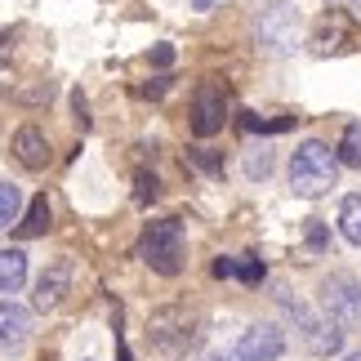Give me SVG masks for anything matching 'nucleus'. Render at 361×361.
Here are the masks:
<instances>
[{
    "instance_id": "1",
    "label": "nucleus",
    "mask_w": 361,
    "mask_h": 361,
    "mask_svg": "<svg viewBox=\"0 0 361 361\" xmlns=\"http://www.w3.org/2000/svg\"><path fill=\"white\" fill-rule=\"evenodd\" d=\"M339 183V157L330 152L322 138H303L290 157V192L295 197H326Z\"/></svg>"
},
{
    "instance_id": "2",
    "label": "nucleus",
    "mask_w": 361,
    "mask_h": 361,
    "mask_svg": "<svg viewBox=\"0 0 361 361\" xmlns=\"http://www.w3.org/2000/svg\"><path fill=\"white\" fill-rule=\"evenodd\" d=\"M183 255H188V241H183V224L178 219H157L138 237V259L157 276H178L183 272Z\"/></svg>"
},
{
    "instance_id": "3",
    "label": "nucleus",
    "mask_w": 361,
    "mask_h": 361,
    "mask_svg": "<svg viewBox=\"0 0 361 361\" xmlns=\"http://www.w3.org/2000/svg\"><path fill=\"white\" fill-rule=\"evenodd\" d=\"M147 339H152V348H161L165 357H188L201 343V317L188 312L183 303L157 308L152 322H147Z\"/></svg>"
},
{
    "instance_id": "4",
    "label": "nucleus",
    "mask_w": 361,
    "mask_h": 361,
    "mask_svg": "<svg viewBox=\"0 0 361 361\" xmlns=\"http://www.w3.org/2000/svg\"><path fill=\"white\" fill-rule=\"evenodd\" d=\"M317 299H322L326 322H335L339 330H357L361 326V281L353 272H330L317 286Z\"/></svg>"
},
{
    "instance_id": "5",
    "label": "nucleus",
    "mask_w": 361,
    "mask_h": 361,
    "mask_svg": "<svg viewBox=\"0 0 361 361\" xmlns=\"http://www.w3.org/2000/svg\"><path fill=\"white\" fill-rule=\"evenodd\" d=\"M255 40L268 54H295L303 45V18L290 5H268L255 13Z\"/></svg>"
},
{
    "instance_id": "6",
    "label": "nucleus",
    "mask_w": 361,
    "mask_h": 361,
    "mask_svg": "<svg viewBox=\"0 0 361 361\" xmlns=\"http://www.w3.org/2000/svg\"><path fill=\"white\" fill-rule=\"evenodd\" d=\"M228 125V90L214 80H201L192 94V134L197 138H214Z\"/></svg>"
},
{
    "instance_id": "7",
    "label": "nucleus",
    "mask_w": 361,
    "mask_h": 361,
    "mask_svg": "<svg viewBox=\"0 0 361 361\" xmlns=\"http://www.w3.org/2000/svg\"><path fill=\"white\" fill-rule=\"evenodd\" d=\"M281 308L299 322V335H303V348H308L312 357H335L339 348H343V330L335 326V322H317V317L303 308V303H290V299H281Z\"/></svg>"
},
{
    "instance_id": "8",
    "label": "nucleus",
    "mask_w": 361,
    "mask_h": 361,
    "mask_svg": "<svg viewBox=\"0 0 361 361\" xmlns=\"http://www.w3.org/2000/svg\"><path fill=\"white\" fill-rule=\"evenodd\" d=\"M232 353L241 361H276V357H286V335L272 322H255V326H245V335L237 339Z\"/></svg>"
},
{
    "instance_id": "9",
    "label": "nucleus",
    "mask_w": 361,
    "mask_h": 361,
    "mask_svg": "<svg viewBox=\"0 0 361 361\" xmlns=\"http://www.w3.org/2000/svg\"><path fill=\"white\" fill-rule=\"evenodd\" d=\"M67 286H72V259H54L49 268L36 276V286H32V308L36 312H54L63 303Z\"/></svg>"
},
{
    "instance_id": "10",
    "label": "nucleus",
    "mask_w": 361,
    "mask_h": 361,
    "mask_svg": "<svg viewBox=\"0 0 361 361\" xmlns=\"http://www.w3.org/2000/svg\"><path fill=\"white\" fill-rule=\"evenodd\" d=\"M9 152H13V161L23 165V170H45V165L54 161V147H49V138H45V130L40 125H23L18 134H13V143H9Z\"/></svg>"
},
{
    "instance_id": "11",
    "label": "nucleus",
    "mask_w": 361,
    "mask_h": 361,
    "mask_svg": "<svg viewBox=\"0 0 361 361\" xmlns=\"http://www.w3.org/2000/svg\"><path fill=\"white\" fill-rule=\"evenodd\" d=\"M32 335V312L13 299H0V353H18Z\"/></svg>"
},
{
    "instance_id": "12",
    "label": "nucleus",
    "mask_w": 361,
    "mask_h": 361,
    "mask_svg": "<svg viewBox=\"0 0 361 361\" xmlns=\"http://www.w3.org/2000/svg\"><path fill=\"white\" fill-rule=\"evenodd\" d=\"M27 281V250H0V295H18Z\"/></svg>"
},
{
    "instance_id": "13",
    "label": "nucleus",
    "mask_w": 361,
    "mask_h": 361,
    "mask_svg": "<svg viewBox=\"0 0 361 361\" xmlns=\"http://www.w3.org/2000/svg\"><path fill=\"white\" fill-rule=\"evenodd\" d=\"M13 232H18L23 241L45 237V232H49V201H45V192L27 201V210H23V219H18V228H13Z\"/></svg>"
},
{
    "instance_id": "14",
    "label": "nucleus",
    "mask_w": 361,
    "mask_h": 361,
    "mask_svg": "<svg viewBox=\"0 0 361 361\" xmlns=\"http://www.w3.org/2000/svg\"><path fill=\"white\" fill-rule=\"evenodd\" d=\"M339 232H343V241H348V245L361 250V197H357V192L339 201Z\"/></svg>"
},
{
    "instance_id": "15",
    "label": "nucleus",
    "mask_w": 361,
    "mask_h": 361,
    "mask_svg": "<svg viewBox=\"0 0 361 361\" xmlns=\"http://www.w3.org/2000/svg\"><path fill=\"white\" fill-rule=\"evenodd\" d=\"M335 157H339V165H348V170H361V121L343 125V138H339Z\"/></svg>"
},
{
    "instance_id": "16",
    "label": "nucleus",
    "mask_w": 361,
    "mask_h": 361,
    "mask_svg": "<svg viewBox=\"0 0 361 361\" xmlns=\"http://www.w3.org/2000/svg\"><path fill=\"white\" fill-rule=\"evenodd\" d=\"M18 219H23V192H18V183L0 178V232L18 228Z\"/></svg>"
},
{
    "instance_id": "17",
    "label": "nucleus",
    "mask_w": 361,
    "mask_h": 361,
    "mask_svg": "<svg viewBox=\"0 0 361 361\" xmlns=\"http://www.w3.org/2000/svg\"><path fill=\"white\" fill-rule=\"evenodd\" d=\"M9 99H13V103H23V107H40V103H49V99H54V80H36L32 90H9Z\"/></svg>"
},
{
    "instance_id": "18",
    "label": "nucleus",
    "mask_w": 361,
    "mask_h": 361,
    "mask_svg": "<svg viewBox=\"0 0 361 361\" xmlns=\"http://www.w3.org/2000/svg\"><path fill=\"white\" fill-rule=\"evenodd\" d=\"M272 174V147L245 152V178H268Z\"/></svg>"
},
{
    "instance_id": "19",
    "label": "nucleus",
    "mask_w": 361,
    "mask_h": 361,
    "mask_svg": "<svg viewBox=\"0 0 361 361\" xmlns=\"http://www.w3.org/2000/svg\"><path fill=\"white\" fill-rule=\"evenodd\" d=\"M303 245H308L312 255H326L330 250V232H326L322 219H308V224H303Z\"/></svg>"
},
{
    "instance_id": "20",
    "label": "nucleus",
    "mask_w": 361,
    "mask_h": 361,
    "mask_svg": "<svg viewBox=\"0 0 361 361\" xmlns=\"http://www.w3.org/2000/svg\"><path fill=\"white\" fill-rule=\"evenodd\" d=\"M188 161L205 174H224V152H210V147H188Z\"/></svg>"
},
{
    "instance_id": "21",
    "label": "nucleus",
    "mask_w": 361,
    "mask_h": 361,
    "mask_svg": "<svg viewBox=\"0 0 361 361\" xmlns=\"http://www.w3.org/2000/svg\"><path fill=\"white\" fill-rule=\"evenodd\" d=\"M157 197H161V178L147 174V170H138V174H134V201L147 205V201H157Z\"/></svg>"
},
{
    "instance_id": "22",
    "label": "nucleus",
    "mask_w": 361,
    "mask_h": 361,
    "mask_svg": "<svg viewBox=\"0 0 361 361\" xmlns=\"http://www.w3.org/2000/svg\"><path fill=\"white\" fill-rule=\"evenodd\" d=\"M237 276L245 286H263V276H268V268H263V259H255V255H241L237 259Z\"/></svg>"
},
{
    "instance_id": "23",
    "label": "nucleus",
    "mask_w": 361,
    "mask_h": 361,
    "mask_svg": "<svg viewBox=\"0 0 361 361\" xmlns=\"http://www.w3.org/2000/svg\"><path fill=\"white\" fill-rule=\"evenodd\" d=\"M210 272L219 276V281H228V276H237V259H228V255H219V259L210 263Z\"/></svg>"
},
{
    "instance_id": "24",
    "label": "nucleus",
    "mask_w": 361,
    "mask_h": 361,
    "mask_svg": "<svg viewBox=\"0 0 361 361\" xmlns=\"http://www.w3.org/2000/svg\"><path fill=\"white\" fill-rule=\"evenodd\" d=\"M147 63H152V67H170V63H174V45H152Z\"/></svg>"
},
{
    "instance_id": "25",
    "label": "nucleus",
    "mask_w": 361,
    "mask_h": 361,
    "mask_svg": "<svg viewBox=\"0 0 361 361\" xmlns=\"http://www.w3.org/2000/svg\"><path fill=\"white\" fill-rule=\"evenodd\" d=\"M72 112H76V121H80V130H90V103H85V94H72Z\"/></svg>"
},
{
    "instance_id": "26",
    "label": "nucleus",
    "mask_w": 361,
    "mask_h": 361,
    "mask_svg": "<svg viewBox=\"0 0 361 361\" xmlns=\"http://www.w3.org/2000/svg\"><path fill=\"white\" fill-rule=\"evenodd\" d=\"M165 90H170V80H165V76H157V80H147V85H143V99H161Z\"/></svg>"
},
{
    "instance_id": "27",
    "label": "nucleus",
    "mask_w": 361,
    "mask_h": 361,
    "mask_svg": "<svg viewBox=\"0 0 361 361\" xmlns=\"http://www.w3.org/2000/svg\"><path fill=\"white\" fill-rule=\"evenodd\" d=\"M9 54H13V45H9V32H0V63H9Z\"/></svg>"
},
{
    "instance_id": "28",
    "label": "nucleus",
    "mask_w": 361,
    "mask_h": 361,
    "mask_svg": "<svg viewBox=\"0 0 361 361\" xmlns=\"http://www.w3.org/2000/svg\"><path fill=\"white\" fill-rule=\"evenodd\" d=\"M205 361H241V357H237V353H210Z\"/></svg>"
},
{
    "instance_id": "29",
    "label": "nucleus",
    "mask_w": 361,
    "mask_h": 361,
    "mask_svg": "<svg viewBox=\"0 0 361 361\" xmlns=\"http://www.w3.org/2000/svg\"><path fill=\"white\" fill-rule=\"evenodd\" d=\"M192 5H197V9L205 13V9H210V5H214V0H192Z\"/></svg>"
},
{
    "instance_id": "30",
    "label": "nucleus",
    "mask_w": 361,
    "mask_h": 361,
    "mask_svg": "<svg viewBox=\"0 0 361 361\" xmlns=\"http://www.w3.org/2000/svg\"><path fill=\"white\" fill-rule=\"evenodd\" d=\"M116 361H130V348H125V343H121V353H116Z\"/></svg>"
},
{
    "instance_id": "31",
    "label": "nucleus",
    "mask_w": 361,
    "mask_h": 361,
    "mask_svg": "<svg viewBox=\"0 0 361 361\" xmlns=\"http://www.w3.org/2000/svg\"><path fill=\"white\" fill-rule=\"evenodd\" d=\"M343 361H361V353H348V357H343Z\"/></svg>"
},
{
    "instance_id": "32",
    "label": "nucleus",
    "mask_w": 361,
    "mask_h": 361,
    "mask_svg": "<svg viewBox=\"0 0 361 361\" xmlns=\"http://www.w3.org/2000/svg\"><path fill=\"white\" fill-rule=\"evenodd\" d=\"M348 5H357V9H361V0H348Z\"/></svg>"
},
{
    "instance_id": "33",
    "label": "nucleus",
    "mask_w": 361,
    "mask_h": 361,
    "mask_svg": "<svg viewBox=\"0 0 361 361\" xmlns=\"http://www.w3.org/2000/svg\"><path fill=\"white\" fill-rule=\"evenodd\" d=\"M330 5H339V0H330Z\"/></svg>"
}]
</instances>
